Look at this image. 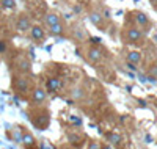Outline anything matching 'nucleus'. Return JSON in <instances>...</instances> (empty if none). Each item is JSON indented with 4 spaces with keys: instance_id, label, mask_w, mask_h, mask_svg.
Segmentation results:
<instances>
[{
    "instance_id": "f257e3e1",
    "label": "nucleus",
    "mask_w": 157,
    "mask_h": 149,
    "mask_svg": "<svg viewBox=\"0 0 157 149\" xmlns=\"http://www.w3.org/2000/svg\"><path fill=\"white\" fill-rule=\"evenodd\" d=\"M13 85H14L16 93L19 94V96H22V97L29 96L30 91H32V80L27 77V74L16 75V77H14V82H13Z\"/></svg>"
},
{
    "instance_id": "f03ea898",
    "label": "nucleus",
    "mask_w": 157,
    "mask_h": 149,
    "mask_svg": "<svg viewBox=\"0 0 157 149\" xmlns=\"http://www.w3.org/2000/svg\"><path fill=\"white\" fill-rule=\"evenodd\" d=\"M32 121H33L35 127H38L39 130H44L50 123V113L47 110H38L32 113Z\"/></svg>"
},
{
    "instance_id": "7ed1b4c3",
    "label": "nucleus",
    "mask_w": 157,
    "mask_h": 149,
    "mask_svg": "<svg viewBox=\"0 0 157 149\" xmlns=\"http://www.w3.org/2000/svg\"><path fill=\"white\" fill-rule=\"evenodd\" d=\"M126 43L129 44H141L143 39H145V33H143V30L140 29V27H129V29L126 30Z\"/></svg>"
},
{
    "instance_id": "20e7f679",
    "label": "nucleus",
    "mask_w": 157,
    "mask_h": 149,
    "mask_svg": "<svg viewBox=\"0 0 157 149\" xmlns=\"http://www.w3.org/2000/svg\"><path fill=\"white\" fill-rule=\"evenodd\" d=\"M46 99H47V91L46 90H43V88H35V90H32V94H30V102L33 104V105H36V107H41L44 102H46Z\"/></svg>"
},
{
    "instance_id": "39448f33",
    "label": "nucleus",
    "mask_w": 157,
    "mask_h": 149,
    "mask_svg": "<svg viewBox=\"0 0 157 149\" xmlns=\"http://www.w3.org/2000/svg\"><path fill=\"white\" fill-rule=\"evenodd\" d=\"M16 67L21 74H29L32 71V63L25 55H19L16 58Z\"/></svg>"
},
{
    "instance_id": "423d86ee",
    "label": "nucleus",
    "mask_w": 157,
    "mask_h": 149,
    "mask_svg": "<svg viewBox=\"0 0 157 149\" xmlns=\"http://www.w3.org/2000/svg\"><path fill=\"white\" fill-rule=\"evenodd\" d=\"M86 58L91 61V63H99L101 60H102V50L98 47V46H90V47H86Z\"/></svg>"
},
{
    "instance_id": "0eeeda50",
    "label": "nucleus",
    "mask_w": 157,
    "mask_h": 149,
    "mask_svg": "<svg viewBox=\"0 0 157 149\" xmlns=\"http://www.w3.org/2000/svg\"><path fill=\"white\" fill-rule=\"evenodd\" d=\"M30 27H32V21L27 14H21L19 19H17V24H16V29L21 32V33H25V32H29L30 30Z\"/></svg>"
},
{
    "instance_id": "6e6552de",
    "label": "nucleus",
    "mask_w": 157,
    "mask_h": 149,
    "mask_svg": "<svg viewBox=\"0 0 157 149\" xmlns=\"http://www.w3.org/2000/svg\"><path fill=\"white\" fill-rule=\"evenodd\" d=\"M90 21H91V24H94L98 29L105 30V17H104L101 13H98V11H91V13H90Z\"/></svg>"
},
{
    "instance_id": "1a4fd4ad",
    "label": "nucleus",
    "mask_w": 157,
    "mask_h": 149,
    "mask_svg": "<svg viewBox=\"0 0 157 149\" xmlns=\"http://www.w3.org/2000/svg\"><path fill=\"white\" fill-rule=\"evenodd\" d=\"M60 86H61V82L57 77H49L46 80V91H49V93H57L60 90Z\"/></svg>"
},
{
    "instance_id": "9d476101",
    "label": "nucleus",
    "mask_w": 157,
    "mask_h": 149,
    "mask_svg": "<svg viewBox=\"0 0 157 149\" xmlns=\"http://www.w3.org/2000/svg\"><path fill=\"white\" fill-rule=\"evenodd\" d=\"M30 36L35 39V41L38 43H41V41H44V38H46V33H44V30L41 29V27H38V25H32L30 27Z\"/></svg>"
},
{
    "instance_id": "9b49d317",
    "label": "nucleus",
    "mask_w": 157,
    "mask_h": 149,
    "mask_svg": "<svg viewBox=\"0 0 157 149\" xmlns=\"http://www.w3.org/2000/svg\"><path fill=\"white\" fill-rule=\"evenodd\" d=\"M21 144H22L24 147H35V146H36V140H35V137H33L30 132H25V130H24Z\"/></svg>"
},
{
    "instance_id": "f8f14e48",
    "label": "nucleus",
    "mask_w": 157,
    "mask_h": 149,
    "mask_svg": "<svg viewBox=\"0 0 157 149\" xmlns=\"http://www.w3.org/2000/svg\"><path fill=\"white\" fill-rule=\"evenodd\" d=\"M126 60L130 61V63H134V64H140L141 60H143V55L140 52H137V50H130V52H127Z\"/></svg>"
},
{
    "instance_id": "ddd939ff",
    "label": "nucleus",
    "mask_w": 157,
    "mask_h": 149,
    "mask_svg": "<svg viewBox=\"0 0 157 149\" xmlns=\"http://www.w3.org/2000/svg\"><path fill=\"white\" fill-rule=\"evenodd\" d=\"M60 22V16L57 14V13H47V14L44 16V25L46 27H52Z\"/></svg>"
},
{
    "instance_id": "4468645a",
    "label": "nucleus",
    "mask_w": 157,
    "mask_h": 149,
    "mask_svg": "<svg viewBox=\"0 0 157 149\" xmlns=\"http://www.w3.org/2000/svg\"><path fill=\"white\" fill-rule=\"evenodd\" d=\"M134 19H135V22H137V25L138 27H146V25H149V19H148V16L145 14V13H134Z\"/></svg>"
},
{
    "instance_id": "2eb2a0df",
    "label": "nucleus",
    "mask_w": 157,
    "mask_h": 149,
    "mask_svg": "<svg viewBox=\"0 0 157 149\" xmlns=\"http://www.w3.org/2000/svg\"><path fill=\"white\" fill-rule=\"evenodd\" d=\"M74 38H75V41H78V43H85L86 41V32L82 29V27H75L74 29Z\"/></svg>"
},
{
    "instance_id": "dca6fc26",
    "label": "nucleus",
    "mask_w": 157,
    "mask_h": 149,
    "mask_svg": "<svg viewBox=\"0 0 157 149\" xmlns=\"http://www.w3.org/2000/svg\"><path fill=\"white\" fill-rule=\"evenodd\" d=\"M83 96H85V90L82 86H74L71 90V97L74 101H80V99H83Z\"/></svg>"
},
{
    "instance_id": "f3484780",
    "label": "nucleus",
    "mask_w": 157,
    "mask_h": 149,
    "mask_svg": "<svg viewBox=\"0 0 157 149\" xmlns=\"http://www.w3.org/2000/svg\"><path fill=\"white\" fill-rule=\"evenodd\" d=\"M107 141H110V146L116 147V146H120L123 138H121V135L120 133H109L107 135Z\"/></svg>"
},
{
    "instance_id": "a211bd4d",
    "label": "nucleus",
    "mask_w": 157,
    "mask_h": 149,
    "mask_svg": "<svg viewBox=\"0 0 157 149\" xmlns=\"http://www.w3.org/2000/svg\"><path fill=\"white\" fill-rule=\"evenodd\" d=\"M49 30H50V35H54V36H60V35H63V32H64V27L58 22V24H55V25L49 27Z\"/></svg>"
},
{
    "instance_id": "6ab92c4d",
    "label": "nucleus",
    "mask_w": 157,
    "mask_h": 149,
    "mask_svg": "<svg viewBox=\"0 0 157 149\" xmlns=\"http://www.w3.org/2000/svg\"><path fill=\"white\" fill-rule=\"evenodd\" d=\"M13 141L14 143H21V140H22V133H24V130H22V127H19V126H16L14 129H13Z\"/></svg>"
},
{
    "instance_id": "aec40b11",
    "label": "nucleus",
    "mask_w": 157,
    "mask_h": 149,
    "mask_svg": "<svg viewBox=\"0 0 157 149\" xmlns=\"http://www.w3.org/2000/svg\"><path fill=\"white\" fill-rule=\"evenodd\" d=\"M3 8H8V10H14L16 8V2L14 0H0Z\"/></svg>"
},
{
    "instance_id": "412c9836",
    "label": "nucleus",
    "mask_w": 157,
    "mask_h": 149,
    "mask_svg": "<svg viewBox=\"0 0 157 149\" xmlns=\"http://www.w3.org/2000/svg\"><path fill=\"white\" fill-rule=\"evenodd\" d=\"M6 52V43L3 39H0V53H5Z\"/></svg>"
},
{
    "instance_id": "4be33fe9",
    "label": "nucleus",
    "mask_w": 157,
    "mask_h": 149,
    "mask_svg": "<svg viewBox=\"0 0 157 149\" xmlns=\"http://www.w3.org/2000/svg\"><path fill=\"white\" fill-rule=\"evenodd\" d=\"M68 140L71 143H75V141H78V137H77V135H74V133H68Z\"/></svg>"
},
{
    "instance_id": "5701e85b",
    "label": "nucleus",
    "mask_w": 157,
    "mask_h": 149,
    "mask_svg": "<svg viewBox=\"0 0 157 149\" xmlns=\"http://www.w3.org/2000/svg\"><path fill=\"white\" fill-rule=\"evenodd\" d=\"M39 147H54V144H52V143H46V140L43 141V143H39Z\"/></svg>"
},
{
    "instance_id": "b1692460",
    "label": "nucleus",
    "mask_w": 157,
    "mask_h": 149,
    "mask_svg": "<svg viewBox=\"0 0 157 149\" xmlns=\"http://www.w3.org/2000/svg\"><path fill=\"white\" fill-rule=\"evenodd\" d=\"M130 71H137V64H134V63H130V61H127V64H126Z\"/></svg>"
},
{
    "instance_id": "393cba45",
    "label": "nucleus",
    "mask_w": 157,
    "mask_h": 149,
    "mask_svg": "<svg viewBox=\"0 0 157 149\" xmlns=\"http://www.w3.org/2000/svg\"><path fill=\"white\" fill-rule=\"evenodd\" d=\"M69 119H71V123H77L78 126H80V123H82V121H80V118H77V116H71Z\"/></svg>"
},
{
    "instance_id": "a878e982",
    "label": "nucleus",
    "mask_w": 157,
    "mask_h": 149,
    "mask_svg": "<svg viewBox=\"0 0 157 149\" xmlns=\"http://www.w3.org/2000/svg\"><path fill=\"white\" fill-rule=\"evenodd\" d=\"M151 74H154V75H157V64H154V66L151 67Z\"/></svg>"
},
{
    "instance_id": "bb28decb",
    "label": "nucleus",
    "mask_w": 157,
    "mask_h": 149,
    "mask_svg": "<svg viewBox=\"0 0 157 149\" xmlns=\"http://www.w3.org/2000/svg\"><path fill=\"white\" fill-rule=\"evenodd\" d=\"M91 41H93L94 44H101V39L99 38H91Z\"/></svg>"
},
{
    "instance_id": "cd10ccee",
    "label": "nucleus",
    "mask_w": 157,
    "mask_h": 149,
    "mask_svg": "<svg viewBox=\"0 0 157 149\" xmlns=\"http://www.w3.org/2000/svg\"><path fill=\"white\" fill-rule=\"evenodd\" d=\"M88 147H99V144H96V143H90Z\"/></svg>"
}]
</instances>
